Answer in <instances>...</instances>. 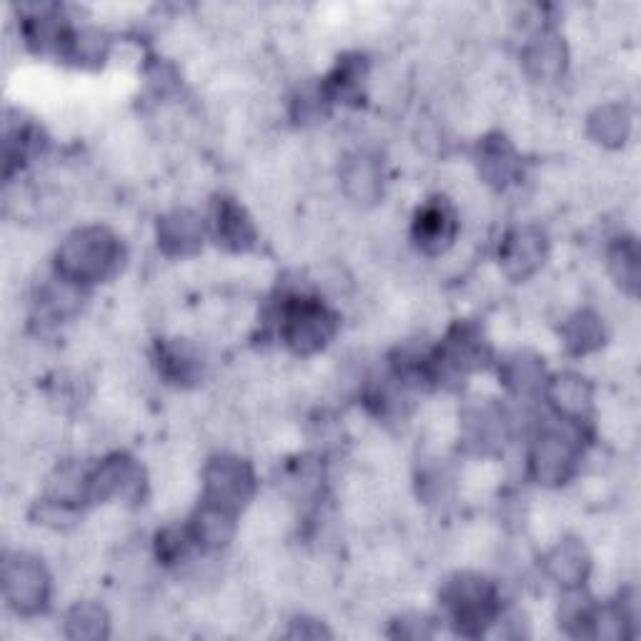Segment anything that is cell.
<instances>
[{
	"label": "cell",
	"mask_w": 641,
	"mask_h": 641,
	"mask_svg": "<svg viewBox=\"0 0 641 641\" xmlns=\"http://www.w3.org/2000/svg\"><path fill=\"white\" fill-rule=\"evenodd\" d=\"M574 459H577V454H574V446L569 441L556 437V433H549L534 449L532 471L544 484H559L561 479L569 476Z\"/></svg>",
	"instance_id": "8"
},
{
	"label": "cell",
	"mask_w": 641,
	"mask_h": 641,
	"mask_svg": "<svg viewBox=\"0 0 641 641\" xmlns=\"http://www.w3.org/2000/svg\"><path fill=\"white\" fill-rule=\"evenodd\" d=\"M253 494V474L241 459L223 456L206 469V504L223 512H239Z\"/></svg>",
	"instance_id": "5"
},
{
	"label": "cell",
	"mask_w": 641,
	"mask_h": 641,
	"mask_svg": "<svg viewBox=\"0 0 641 641\" xmlns=\"http://www.w3.org/2000/svg\"><path fill=\"white\" fill-rule=\"evenodd\" d=\"M3 593L18 614H41L49 605L51 579L35 556L13 554L3 564Z\"/></svg>",
	"instance_id": "3"
},
{
	"label": "cell",
	"mask_w": 641,
	"mask_h": 641,
	"mask_svg": "<svg viewBox=\"0 0 641 641\" xmlns=\"http://www.w3.org/2000/svg\"><path fill=\"white\" fill-rule=\"evenodd\" d=\"M506 383H512L516 391H529L539 383V364L532 356L518 354L512 364H508L506 371Z\"/></svg>",
	"instance_id": "21"
},
{
	"label": "cell",
	"mask_w": 641,
	"mask_h": 641,
	"mask_svg": "<svg viewBox=\"0 0 641 641\" xmlns=\"http://www.w3.org/2000/svg\"><path fill=\"white\" fill-rule=\"evenodd\" d=\"M546 569H549V577L561 584V587L574 589L584 584L589 571V556L584 551V546L577 544L574 539L564 542L556 546V549L549 554L546 559Z\"/></svg>",
	"instance_id": "11"
},
{
	"label": "cell",
	"mask_w": 641,
	"mask_h": 641,
	"mask_svg": "<svg viewBox=\"0 0 641 641\" xmlns=\"http://www.w3.org/2000/svg\"><path fill=\"white\" fill-rule=\"evenodd\" d=\"M356 164L346 166L344 181L348 191L358 198H371L376 193V168L369 164V158H354Z\"/></svg>",
	"instance_id": "19"
},
{
	"label": "cell",
	"mask_w": 641,
	"mask_h": 641,
	"mask_svg": "<svg viewBox=\"0 0 641 641\" xmlns=\"http://www.w3.org/2000/svg\"><path fill=\"white\" fill-rule=\"evenodd\" d=\"M526 61H529L532 73L539 75V78H546V75H554L556 71H559L561 51H559V45L554 43V38H544L534 51H529V59Z\"/></svg>",
	"instance_id": "20"
},
{
	"label": "cell",
	"mask_w": 641,
	"mask_h": 641,
	"mask_svg": "<svg viewBox=\"0 0 641 641\" xmlns=\"http://www.w3.org/2000/svg\"><path fill=\"white\" fill-rule=\"evenodd\" d=\"M549 399L559 413L569 419H579L591 407V389L589 383L574 374H564L554 379L549 389Z\"/></svg>",
	"instance_id": "13"
},
{
	"label": "cell",
	"mask_w": 641,
	"mask_h": 641,
	"mask_svg": "<svg viewBox=\"0 0 641 641\" xmlns=\"http://www.w3.org/2000/svg\"><path fill=\"white\" fill-rule=\"evenodd\" d=\"M59 271L71 284H96L108 279L118 266L120 243L103 225L73 231L59 249Z\"/></svg>",
	"instance_id": "1"
},
{
	"label": "cell",
	"mask_w": 641,
	"mask_h": 641,
	"mask_svg": "<svg viewBox=\"0 0 641 641\" xmlns=\"http://www.w3.org/2000/svg\"><path fill=\"white\" fill-rule=\"evenodd\" d=\"M216 233H219V241H223V246L233 251L249 249L253 243V235H256L246 211L233 201H223L219 206V213H216Z\"/></svg>",
	"instance_id": "12"
},
{
	"label": "cell",
	"mask_w": 641,
	"mask_h": 641,
	"mask_svg": "<svg viewBox=\"0 0 641 641\" xmlns=\"http://www.w3.org/2000/svg\"><path fill=\"white\" fill-rule=\"evenodd\" d=\"M502 263L512 279L532 276L544 263V235L532 229L514 231L504 243Z\"/></svg>",
	"instance_id": "7"
},
{
	"label": "cell",
	"mask_w": 641,
	"mask_h": 641,
	"mask_svg": "<svg viewBox=\"0 0 641 641\" xmlns=\"http://www.w3.org/2000/svg\"><path fill=\"white\" fill-rule=\"evenodd\" d=\"M164 371L168 379L176 383L191 381L193 376L201 371V356H198L191 346L171 344L164 351Z\"/></svg>",
	"instance_id": "16"
},
{
	"label": "cell",
	"mask_w": 641,
	"mask_h": 641,
	"mask_svg": "<svg viewBox=\"0 0 641 641\" xmlns=\"http://www.w3.org/2000/svg\"><path fill=\"white\" fill-rule=\"evenodd\" d=\"M456 233V216L449 203L431 201L423 206L413 223V239L429 253L444 251Z\"/></svg>",
	"instance_id": "6"
},
{
	"label": "cell",
	"mask_w": 641,
	"mask_h": 641,
	"mask_svg": "<svg viewBox=\"0 0 641 641\" xmlns=\"http://www.w3.org/2000/svg\"><path fill=\"white\" fill-rule=\"evenodd\" d=\"M158 239L160 246L168 253H174V256H186V253H193L198 249V243L203 239V231L193 213L176 211L160 221Z\"/></svg>",
	"instance_id": "10"
},
{
	"label": "cell",
	"mask_w": 641,
	"mask_h": 641,
	"mask_svg": "<svg viewBox=\"0 0 641 641\" xmlns=\"http://www.w3.org/2000/svg\"><path fill=\"white\" fill-rule=\"evenodd\" d=\"M502 140L498 138L486 140L484 150H481V160H479L481 174H484L488 183H496V186H504L514 174V154H512V148L502 144Z\"/></svg>",
	"instance_id": "15"
},
{
	"label": "cell",
	"mask_w": 641,
	"mask_h": 641,
	"mask_svg": "<svg viewBox=\"0 0 641 641\" xmlns=\"http://www.w3.org/2000/svg\"><path fill=\"white\" fill-rule=\"evenodd\" d=\"M591 126L597 138H601V144H621V138L627 134V116L619 106H607L597 111Z\"/></svg>",
	"instance_id": "18"
},
{
	"label": "cell",
	"mask_w": 641,
	"mask_h": 641,
	"mask_svg": "<svg viewBox=\"0 0 641 641\" xmlns=\"http://www.w3.org/2000/svg\"><path fill=\"white\" fill-rule=\"evenodd\" d=\"M336 332L334 316L314 298H294L284 314V338L296 354H314L324 348Z\"/></svg>",
	"instance_id": "4"
},
{
	"label": "cell",
	"mask_w": 641,
	"mask_h": 641,
	"mask_svg": "<svg viewBox=\"0 0 641 641\" xmlns=\"http://www.w3.org/2000/svg\"><path fill=\"white\" fill-rule=\"evenodd\" d=\"M140 481V471L134 461L126 456H113L106 459V464L98 466L96 474L91 476L88 486L91 494L98 498H111V496H128Z\"/></svg>",
	"instance_id": "9"
},
{
	"label": "cell",
	"mask_w": 641,
	"mask_h": 641,
	"mask_svg": "<svg viewBox=\"0 0 641 641\" xmlns=\"http://www.w3.org/2000/svg\"><path fill=\"white\" fill-rule=\"evenodd\" d=\"M599 336H601V328H599L597 316L577 314L574 318H569L567 346L571 348V351H577V354L589 351V348L599 344Z\"/></svg>",
	"instance_id": "17"
},
{
	"label": "cell",
	"mask_w": 641,
	"mask_h": 641,
	"mask_svg": "<svg viewBox=\"0 0 641 641\" xmlns=\"http://www.w3.org/2000/svg\"><path fill=\"white\" fill-rule=\"evenodd\" d=\"M444 607L464 634H481L496 617V591L492 584L474 574L456 577L444 589Z\"/></svg>",
	"instance_id": "2"
},
{
	"label": "cell",
	"mask_w": 641,
	"mask_h": 641,
	"mask_svg": "<svg viewBox=\"0 0 641 641\" xmlns=\"http://www.w3.org/2000/svg\"><path fill=\"white\" fill-rule=\"evenodd\" d=\"M65 634L73 639H101L108 634V614L101 605L81 601L69 611L65 619Z\"/></svg>",
	"instance_id": "14"
}]
</instances>
